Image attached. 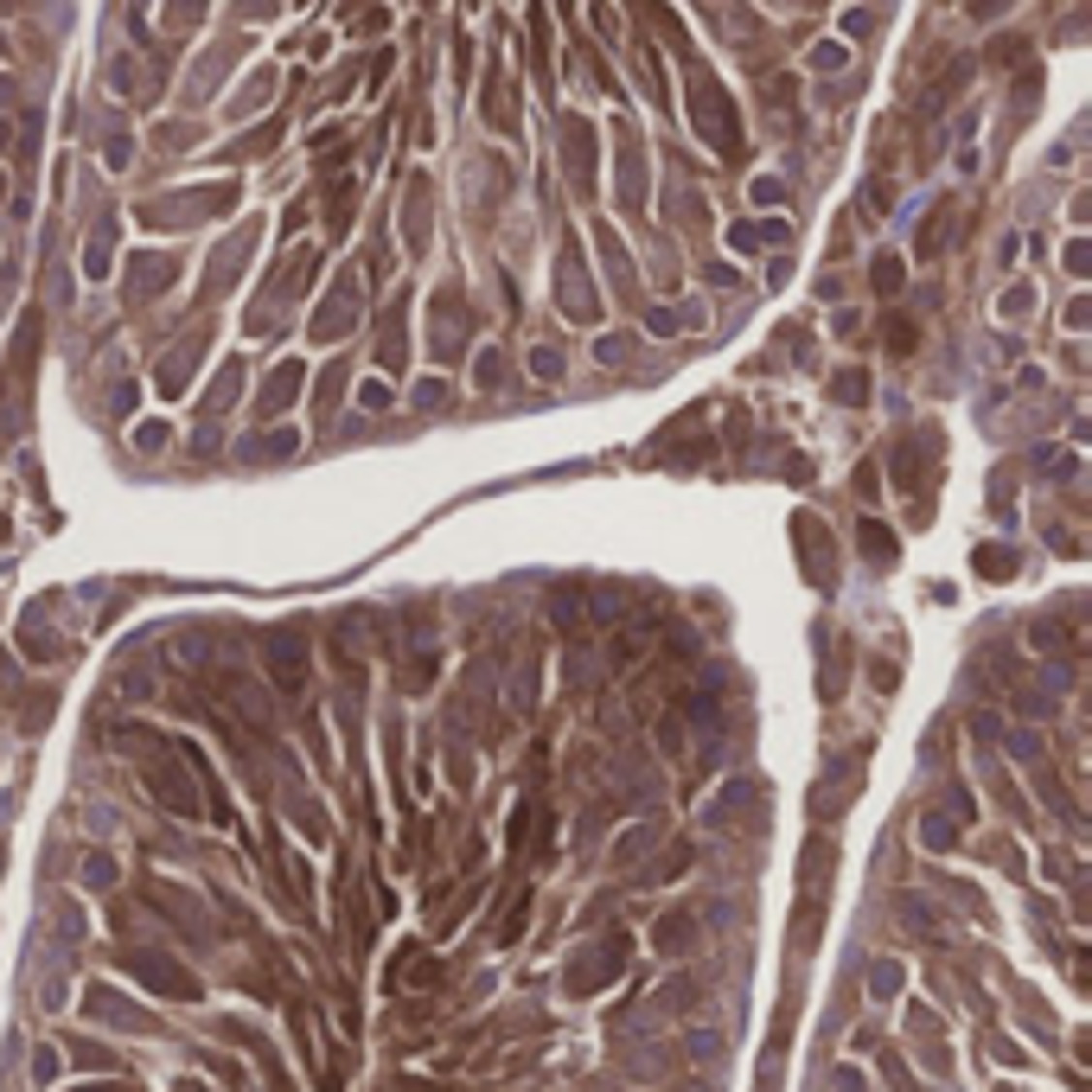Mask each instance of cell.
<instances>
[{"label":"cell","instance_id":"obj_1","mask_svg":"<svg viewBox=\"0 0 1092 1092\" xmlns=\"http://www.w3.org/2000/svg\"><path fill=\"white\" fill-rule=\"evenodd\" d=\"M128 748L141 755V780H147V792H154L160 805H173L179 818H199L205 812L199 780H192V748L160 741V735H147V728H128Z\"/></svg>","mask_w":1092,"mask_h":1092},{"label":"cell","instance_id":"obj_2","mask_svg":"<svg viewBox=\"0 0 1092 1092\" xmlns=\"http://www.w3.org/2000/svg\"><path fill=\"white\" fill-rule=\"evenodd\" d=\"M262 664H269V677H275L281 696L307 691L313 664H307V639H301V626H275V632H269V639H262Z\"/></svg>","mask_w":1092,"mask_h":1092},{"label":"cell","instance_id":"obj_3","mask_svg":"<svg viewBox=\"0 0 1092 1092\" xmlns=\"http://www.w3.org/2000/svg\"><path fill=\"white\" fill-rule=\"evenodd\" d=\"M620 958H626V939H600L594 952H575V965H569V990L575 997H594V990H607L614 984V971H620Z\"/></svg>","mask_w":1092,"mask_h":1092},{"label":"cell","instance_id":"obj_4","mask_svg":"<svg viewBox=\"0 0 1092 1092\" xmlns=\"http://www.w3.org/2000/svg\"><path fill=\"white\" fill-rule=\"evenodd\" d=\"M128 971H135V978H147V990H167V997H179V1003H192V997H199V978H192L185 965H173V958L128 952Z\"/></svg>","mask_w":1092,"mask_h":1092},{"label":"cell","instance_id":"obj_5","mask_svg":"<svg viewBox=\"0 0 1092 1092\" xmlns=\"http://www.w3.org/2000/svg\"><path fill=\"white\" fill-rule=\"evenodd\" d=\"M946 231H952V205H939V211L926 217V231H920V256H939V249H946Z\"/></svg>","mask_w":1092,"mask_h":1092},{"label":"cell","instance_id":"obj_6","mask_svg":"<svg viewBox=\"0 0 1092 1092\" xmlns=\"http://www.w3.org/2000/svg\"><path fill=\"white\" fill-rule=\"evenodd\" d=\"M869 281H876V294H901V281H908V269H901V256H876V269H869Z\"/></svg>","mask_w":1092,"mask_h":1092},{"label":"cell","instance_id":"obj_7","mask_svg":"<svg viewBox=\"0 0 1092 1092\" xmlns=\"http://www.w3.org/2000/svg\"><path fill=\"white\" fill-rule=\"evenodd\" d=\"M882 338H888L894 352H914V345H920V326H914V320H901V313H894V320L882 326Z\"/></svg>","mask_w":1092,"mask_h":1092},{"label":"cell","instance_id":"obj_8","mask_svg":"<svg viewBox=\"0 0 1092 1092\" xmlns=\"http://www.w3.org/2000/svg\"><path fill=\"white\" fill-rule=\"evenodd\" d=\"M658 946H664V952H677V946H691V914H671V920L658 926Z\"/></svg>","mask_w":1092,"mask_h":1092},{"label":"cell","instance_id":"obj_9","mask_svg":"<svg viewBox=\"0 0 1092 1092\" xmlns=\"http://www.w3.org/2000/svg\"><path fill=\"white\" fill-rule=\"evenodd\" d=\"M831 397L837 402H862V397H869V377H862V370H844V377L831 384Z\"/></svg>","mask_w":1092,"mask_h":1092},{"label":"cell","instance_id":"obj_10","mask_svg":"<svg viewBox=\"0 0 1092 1092\" xmlns=\"http://www.w3.org/2000/svg\"><path fill=\"white\" fill-rule=\"evenodd\" d=\"M978 569H984L990 582H1003V575L1015 569V556H1010V550H978Z\"/></svg>","mask_w":1092,"mask_h":1092},{"label":"cell","instance_id":"obj_11","mask_svg":"<svg viewBox=\"0 0 1092 1092\" xmlns=\"http://www.w3.org/2000/svg\"><path fill=\"white\" fill-rule=\"evenodd\" d=\"M862 550H869V556L882 562V556H894V537L882 530V524H862Z\"/></svg>","mask_w":1092,"mask_h":1092},{"label":"cell","instance_id":"obj_12","mask_svg":"<svg viewBox=\"0 0 1092 1092\" xmlns=\"http://www.w3.org/2000/svg\"><path fill=\"white\" fill-rule=\"evenodd\" d=\"M294 370H301V365H281V377H269V409L294 397Z\"/></svg>","mask_w":1092,"mask_h":1092},{"label":"cell","instance_id":"obj_13","mask_svg":"<svg viewBox=\"0 0 1092 1092\" xmlns=\"http://www.w3.org/2000/svg\"><path fill=\"white\" fill-rule=\"evenodd\" d=\"M894 984H901V971H894V965H876V990H882V997H888Z\"/></svg>","mask_w":1092,"mask_h":1092},{"label":"cell","instance_id":"obj_14","mask_svg":"<svg viewBox=\"0 0 1092 1092\" xmlns=\"http://www.w3.org/2000/svg\"><path fill=\"white\" fill-rule=\"evenodd\" d=\"M96 1092H135V1086H96Z\"/></svg>","mask_w":1092,"mask_h":1092}]
</instances>
